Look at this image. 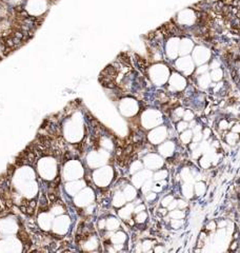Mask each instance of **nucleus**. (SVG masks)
Here are the masks:
<instances>
[{"instance_id": "7", "label": "nucleus", "mask_w": 240, "mask_h": 253, "mask_svg": "<svg viewBox=\"0 0 240 253\" xmlns=\"http://www.w3.org/2000/svg\"><path fill=\"white\" fill-rule=\"evenodd\" d=\"M53 216H52V213H41L38 216V225L41 229H43L44 231L51 229L52 228V225H53Z\"/></svg>"}, {"instance_id": "6", "label": "nucleus", "mask_w": 240, "mask_h": 253, "mask_svg": "<svg viewBox=\"0 0 240 253\" xmlns=\"http://www.w3.org/2000/svg\"><path fill=\"white\" fill-rule=\"evenodd\" d=\"M94 192L92 189L85 188L83 189L82 192H78L76 198H75V202L78 207H87L92 204L94 200Z\"/></svg>"}, {"instance_id": "3", "label": "nucleus", "mask_w": 240, "mask_h": 253, "mask_svg": "<svg viewBox=\"0 0 240 253\" xmlns=\"http://www.w3.org/2000/svg\"><path fill=\"white\" fill-rule=\"evenodd\" d=\"M48 10L46 0H29L25 4V11L32 16H41Z\"/></svg>"}, {"instance_id": "5", "label": "nucleus", "mask_w": 240, "mask_h": 253, "mask_svg": "<svg viewBox=\"0 0 240 253\" xmlns=\"http://www.w3.org/2000/svg\"><path fill=\"white\" fill-rule=\"evenodd\" d=\"M69 227H70V217L61 215L53 222L52 229H53L54 233L58 234V235H63L69 231Z\"/></svg>"}, {"instance_id": "14", "label": "nucleus", "mask_w": 240, "mask_h": 253, "mask_svg": "<svg viewBox=\"0 0 240 253\" xmlns=\"http://www.w3.org/2000/svg\"><path fill=\"white\" fill-rule=\"evenodd\" d=\"M143 209H144L143 206H140V207H138V208H136V209H135V212H136V213H139V212H141L140 210H143Z\"/></svg>"}, {"instance_id": "8", "label": "nucleus", "mask_w": 240, "mask_h": 253, "mask_svg": "<svg viewBox=\"0 0 240 253\" xmlns=\"http://www.w3.org/2000/svg\"><path fill=\"white\" fill-rule=\"evenodd\" d=\"M83 185L84 183L82 181H74V183H71L70 185L67 183V187H65V190H67V193H70V195L74 196L79 192V190L83 188Z\"/></svg>"}, {"instance_id": "12", "label": "nucleus", "mask_w": 240, "mask_h": 253, "mask_svg": "<svg viewBox=\"0 0 240 253\" xmlns=\"http://www.w3.org/2000/svg\"><path fill=\"white\" fill-rule=\"evenodd\" d=\"M145 216H147V215L144 214V213H141V214L140 215H138V216H137V222L138 223H142L143 222V218H145Z\"/></svg>"}, {"instance_id": "4", "label": "nucleus", "mask_w": 240, "mask_h": 253, "mask_svg": "<svg viewBox=\"0 0 240 253\" xmlns=\"http://www.w3.org/2000/svg\"><path fill=\"white\" fill-rule=\"evenodd\" d=\"M112 168L110 167H103L94 172L93 179L94 183L99 187H106L108 183L112 179Z\"/></svg>"}, {"instance_id": "9", "label": "nucleus", "mask_w": 240, "mask_h": 253, "mask_svg": "<svg viewBox=\"0 0 240 253\" xmlns=\"http://www.w3.org/2000/svg\"><path fill=\"white\" fill-rule=\"evenodd\" d=\"M119 226V223L117 222V219L116 218H108L106 220V228L108 230H115L117 229V227Z\"/></svg>"}, {"instance_id": "10", "label": "nucleus", "mask_w": 240, "mask_h": 253, "mask_svg": "<svg viewBox=\"0 0 240 253\" xmlns=\"http://www.w3.org/2000/svg\"><path fill=\"white\" fill-rule=\"evenodd\" d=\"M122 234H123L122 232H117L116 234H114V235L112 236V241H113V243H115V244L123 243V241H124V239H125L124 235H123L122 237H120V236L122 235Z\"/></svg>"}, {"instance_id": "11", "label": "nucleus", "mask_w": 240, "mask_h": 253, "mask_svg": "<svg viewBox=\"0 0 240 253\" xmlns=\"http://www.w3.org/2000/svg\"><path fill=\"white\" fill-rule=\"evenodd\" d=\"M63 212H64V209H63L60 205L54 206V207L51 209V213H53L54 215H60V214H62Z\"/></svg>"}, {"instance_id": "1", "label": "nucleus", "mask_w": 240, "mask_h": 253, "mask_svg": "<svg viewBox=\"0 0 240 253\" xmlns=\"http://www.w3.org/2000/svg\"><path fill=\"white\" fill-rule=\"evenodd\" d=\"M57 162L52 157H44V158L40 159L38 162V173L43 179H48V181H53L55 178V176L57 175Z\"/></svg>"}, {"instance_id": "13", "label": "nucleus", "mask_w": 240, "mask_h": 253, "mask_svg": "<svg viewBox=\"0 0 240 253\" xmlns=\"http://www.w3.org/2000/svg\"><path fill=\"white\" fill-rule=\"evenodd\" d=\"M106 219H102V220H100V222H99L98 227L100 228V229H104V228H106Z\"/></svg>"}, {"instance_id": "2", "label": "nucleus", "mask_w": 240, "mask_h": 253, "mask_svg": "<svg viewBox=\"0 0 240 253\" xmlns=\"http://www.w3.org/2000/svg\"><path fill=\"white\" fill-rule=\"evenodd\" d=\"M63 175H64V178L67 181L81 178V176L83 175V168L79 162L73 160V162H67L65 165L64 170H63Z\"/></svg>"}]
</instances>
